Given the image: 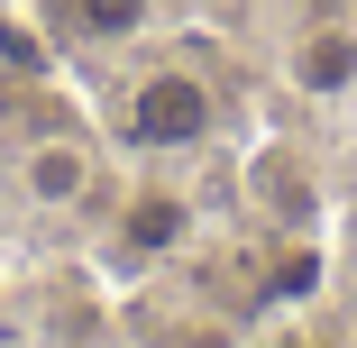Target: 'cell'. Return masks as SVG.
<instances>
[{
	"instance_id": "obj_1",
	"label": "cell",
	"mask_w": 357,
	"mask_h": 348,
	"mask_svg": "<svg viewBox=\"0 0 357 348\" xmlns=\"http://www.w3.org/2000/svg\"><path fill=\"white\" fill-rule=\"evenodd\" d=\"M83 119L119 165H202L248 137V83L192 19L128 46L110 64H83Z\"/></svg>"
},
{
	"instance_id": "obj_2",
	"label": "cell",
	"mask_w": 357,
	"mask_h": 348,
	"mask_svg": "<svg viewBox=\"0 0 357 348\" xmlns=\"http://www.w3.org/2000/svg\"><path fill=\"white\" fill-rule=\"evenodd\" d=\"M202 229H211V211H202V192L183 183V165H119L110 156V183H101V202L83 211L74 248L92 257L101 285L137 294V285L183 275L192 248H202Z\"/></svg>"
},
{
	"instance_id": "obj_3",
	"label": "cell",
	"mask_w": 357,
	"mask_h": 348,
	"mask_svg": "<svg viewBox=\"0 0 357 348\" xmlns=\"http://www.w3.org/2000/svg\"><path fill=\"white\" fill-rule=\"evenodd\" d=\"M101 183H110L101 128L74 101H37L28 92V119L10 128V147H0V202H10L28 229H64L74 239L83 211L101 202Z\"/></svg>"
},
{
	"instance_id": "obj_4",
	"label": "cell",
	"mask_w": 357,
	"mask_h": 348,
	"mask_svg": "<svg viewBox=\"0 0 357 348\" xmlns=\"http://www.w3.org/2000/svg\"><path fill=\"white\" fill-rule=\"evenodd\" d=\"M266 64L303 110H357V0H275Z\"/></svg>"
},
{
	"instance_id": "obj_5",
	"label": "cell",
	"mask_w": 357,
	"mask_h": 348,
	"mask_svg": "<svg viewBox=\"0 0 357 348\" xmlns=\"http://www.w3.org/2000/svg\"><path fill=\"white\" fill-rule=\"evenodd\" d=\"M28 19H37V37L55 46V64L83 74V64H110V55H128V46L183 28L192 0H28Z\"/></svg>"
},
{
	"instance_id": "obj_6",
	"label": "cell",
	"mask_w": 357,
	"mask_h": 348,
	"mask_svg": "<svg viewBox=\"0 0 357 348\" xmlns=\"http://www.w3.org/2000/svg\"><path fill=\"white\" fill-rule=\"evenodd\" d=\"M238 348H339V339H330L321 321H303V312H294V321H284V312H275V321H257V330H248Z\"/></svg>"
}]
</instances>
